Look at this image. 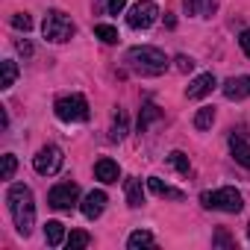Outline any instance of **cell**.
I'll use <instances>...</instances> for the list:
<instances>
[{
  "label": "cell",
  "mask_w": 250,
  "mask_h": 250,
  "mask_svg": "<svg viewBox=\"0 0 250 250\" xmlns=\"http://www.w3.org/2000/svg\"><path fill=\"white\" fill-rule=\"evenodd\" d=\"M6 206H9V215H12V221H15L18 235L27 238V235L33 232V227H36V200H33L30 186H24V183L9 186V191H6Z\"/></svg>",
  "instance_id": "obj_1"
},
{
  "label": "cell",
  "mask_w": 250,
  "mask_h": 250,
  "mask_svg": "<svg viewBox=\"0 0 250 250\" xmlns=\"http://www.w3.org/2000/svg\"><path fill=\"white\" fill-rule=\"evenodd\" d=\"M124 62H127L136 74H142V77H159L168 68V56L159 47H150V44L130 47L127 56H124Z\"/></svg>",
  "instance_id": "obj_2"
},
{
  "label": "cell",
  "mask_w": 250,
  "mask_h": 250,
  "mask_svg": "<svg viewBox=\"0 0 250 250\" xmlns=\"http://www.w3.org/2000/svg\"><path fill=\"white\" fill-rule=\"evenodd\" d=\"M200 203L206 209H218V212H227V215H238L244 209V197L232 186H224V188H215V191H203Z\"/></svg>",
  "instance_id": "obj_3"
},
{
  "label": "cell",
  "mask_w": 250,
  "mask_h": 250,
  "mask_svg": "<svg viewBox=\"0 0 250 250\" xmlns=\"http://www.w3.org/2000/svg\"><path fill=\"white\" fill-rule=\"evenodd\" d=\"M74 33H77L74 21H71L65 12H59V9H50V12L44 15V21H42V36H44L47 42H53V44L71 42Z\"/></svg>",
  "instance_id": "obj_4"
},
{
  "label": "cell",
  "mask_w": 250,
  "mask_h": 250,
  "mask_svg": "<svg viewBox=\"0 0 250 250\" xmlns=\"http://www.w3.org/2000/svg\"><path fill=\"white\" fill-rule=\"evenodd\" d=\"M53 112L65 124H85L88 121V100L83 94H65L53 103Z\"/></svg>",
  "instance_id": "obj_5"
},
{
  "label": "cell",
  "mask_w": 250,
  "mask_h": 250,
  "mask_svg": "<svg viewBox=\"0 0 250 250\" xmlns=\"http://www.w3.org/2000/svg\"><path fill=\"white\" fill-rule=\"evenodd\" d=\"M62 165H65V153H62L56 145H44V147L33 156V168H36V174H42V177L59 174Z\"/></svg>",
  "instance_id": "obj_6"
},
{
  "label": "cell",
  "mask_w": 250,
  "mask_h": 250,
  "mask_svg": "<svg viewBox=\"0 0 250 250\" xmlns=\"http://www.w3.org/2000/svg\"><path fill=\"white\" fill-rule=\"evenodd\" d=\"M156 18H159V6L153 0H139V3H133L130 12H127V24L133 30H150L156 24Z\"/></svg>",
  "instance_id": "obj_7"
},
{
  "label": "cell",
  "mask_w": 250,
  "mask_h": 250,
  "mask_svg": "<svg viewBox=\"0 0 250 250\" xmlns=\"http://www.w3.org/2000/svg\"><path fill=\"white\" fill-rule=\"evenodd\" d=\"M77 200H80V186L77 183H59L47 194V203L53 209H59V212H71L77 206Z\"/></svg>",
  "instance_id": "obj_8"
},
{
  "label": "cell",
  "mask_w": 250,
  "mask_h": 250,
  "mask_svg": "<svg viewBox=\"0 0 250 250\" xmlns=\"http://www.w3.org/2000/svg\"><path fill=\"white\" fill-rule=\"evenodd\" d=\"M106 203H109V197H106V191H100V188H91L85 197H83V203H80V212L88 218V221H97L100 215H103V209H106Z\"/></svg>",
  "instance_id": "obj_9"
},
{
  "label": "cell",
  "mask_w": 250,
  "mask_h": 250,
  "mask_svg": "<svg viewBox=\"0 0 250 250\" xmlns=\"http://www.w3.org/2000/svg\"><path fill=\"white\" fill-rule=\"evenodd\" d=\"M215 85H218L215 74H197V77L186 85V97H188V100H203L206 94H212Z\"/></svg>",
  "instance_id": "obj_10"
},
{
  "label": "cell",
  "mask_w": 250,
  "mask_h": 250,
  "mask_svg": "<svg viewBox=\"0 0 250 250\" xmlns=\"http://www.w3.org/2000/svg\"><path fill=\"white\" fill-rule=\"evenodd\" d=\"M221 91H224L227 100H244V97H250V77H247V74L229 77V80L221 85Z\"/></svg>",
  "instance_id": "obj_11"
},
{
  "label": "cell",
  "mask_w": 250,
  "mask_h": 250,
  "mask_svg": "<svg viewBox=\"0 0 250 250\" xmlns=\"http://www.w3.org/2000/svg\"><path fill=\"white\" fill-rule=\"evenodd\" d=\"M94 177H97L100 183H118L121 168H118V162H115V159L103 156V159H97V162H94Z\"/></svg>",
  "instance_id": "obj_12"
},
{
  "label": "cell",
  "mask_w": 250,
  "mask_h": 250,
  "mask_svg": "<svg viewBox=\"0 0 250 250\" xmlns=\"http://www.w3.org/2000/svg\"><path fill=\"white\" fill-rule=\"evenodd\" d=\"M227 145H229V153H232V159H235V162H238L241 168H250V142L232 133Z\"/></svg>",
  "instance_id": "obj_13"
},
{
  "label": "cell",
  "mask_w": 250,
  "mask_h": 250,
  "mask_svg": "<svg viewBox=\"0 0 250 250\" xmlns=\"http://www.w3.org/2000/svg\"><path fill=\"white\" fill-rule=\"evenodd\" d=\"M124 194H127V203L133 209H139L145 203V188H142V180L139 177H127L124 180Z\"/></svg>",
  "instance_id": "obj_14"
},
{
  "label": "cell",
  "mask_w": 250,
  "mask_h": 250,
  "mask_svg": "<svg viewBox=\"0 0 250 250\" xmlns=\"http://www.w3.org/2000/svg\"><path fill=\"white\" fill-rule=\"evenodd\" d=\"M65 224L62 221H47L44 224V241L50 244V247H59V244H65Z\"/></svg>",
  "instance_id": "obj_15"
},
{
  "label": "cell",
  "mask_w": 250,
  "mask_h": 250,
  "mask_svg": "<svg viewBox=\"0 0 250 250\" xmlns=\"http://www.w3.org/2000/svg\"><path fill=\"white\" fill-rule=\"evenodd\" d=\"M159 118H162V109H159L156 103H150V100H147V103L142 106V112H139V133H145L150 124H153V121H159Z\"/></svg>",
  "instance_id": "obj_16"
},
{
  "label": "cell",
  "mask_w": 250,
  "mask_h": 250,
  "mask_svg": "<svg viewBox=\"0 0 250 250\" xmlns=\"http://www.w3.org/2000/svg\"><path fill=\"white\" fill-rule=\"evenodd\" d=\"M147 186H150V191H153L156 197H171V200H180V197H183V191H180V188H174V186L162 183L159 177H150V180H147Z\"/></svg>",
  "instance_id": "obj_17"
},
{
  "label": "cell",
  "mask_w": 250,
  "mask_h": 250,
  "mask_svg": "<svg viewBox=\"0 0 250 250\" xmlns=\"http://www.w3.org/2000/svg\"><path fill=\"white\" fill-rule=\"evenodd\" d=\"M127 247H130V250L156 247V238H153V232H147V229H136V232H130V238H127Z\"/></svg>",
  "instance_id": "obj_18"
},
{
  "label": "cell",
  "mask_w": 250,
  "mask_h": 250,
  "mask_svg": "<svg viewBox=\"0 0 250 250\" xmlns=\"http://www.w3.org/2000/svg\"><path fill=\"white\" fill-rule=\"evenodd\" d=\"M124 136H127V115H124V109H118V112L112 115L109 139H112V142H124Z\"/></svg>",
  "instance_id": "obj_19"
},
{
  "label": "cell",
  "mask_w": 250,
  "mask_h": 250,
  "mask_svg": "<svg viewBox=\"0 0 250 250\" xmlns=\"http://www.w3.org/2000/svg\"><path fill=\"white\" fill-rule=\"evenodd\" d=\"M0 68H3V77H0V88H12L15 85V80H18V62L15 59H3L0 62Z\"/></svg>",
  "instance_id": "obj_20"
},
{
  "label": "cell",
  "mask_w": 250,
  "mask_h": 250,
  "mask_svg": "<svg viewBox=\"0 0 250 250\" xmlns=\"http://www.w3.org/2000/svg\"><path fill=\"white\" fill-rule=\"evenodd\" d=\"M188 15H197V18H209L212 9H215V0H183Z\"/></svg>",
  "instance_id": "obj_21"
},
{
  "label": "cell",
  "mask_w": 250,
  "mask_h": 250,
  "mask_svg": "<svg viewBox=\"0 0 250 250\" xmlns=\"http://www.w3.org/2000/svg\"><path fill=\"white\" fill-rule=\"evenodd\" d=\"M168 165H171L177 174H186V177L191 174V162H188V156H186L183 150H171V153H168Z\"/></svg>",
  "instance_id": "obj_22"
},
{
  "label": "cell",
  "mask_w": 250,
  "mask_h": 250,
  "mask_svg": "<svg viewBox=\"0 0 250 250\" xmlns=\"http://www.w3.org/2000/svg\"><path fill=\"white\" fill-rule=\"evenodd\" d=\"M215 124V106H200L197 115H194V127L197 130H209Z\"/></svg>",
  "instance_id": "obj_23"
},
{
  "label": "cell",
  "mask_w": 250,
  "mask_h": 250,
  "mask_svg": "<svg viewBox=\"0 0 250 250\" xmlns=\"http://www.w3.org/2000/svg\"><path fill=\"white\" fill-rule=\"evenodd\" d=\"M65 244H68V250H83V247L91 244V235L83 232V229H71V235L65 238Z\"/></svg>",
  "instance_id": "obj_24"
},
{
  "label": "cell",
  "mask_w": 250,
  "mask_h": 250,
  "mask_svg": "<svg viewBox=\"0 0 250 250\" xmlns=\"http://www.w3.org/2000/svg\"><path fill=\"white\" fill-rule=\"evenodd\" d=\"M94 36L103 42V44H115L121 36H118V30L112 27V24H94Z\"/></svg>",
  "instance_id": "obj_25"
},
{
  "label": "cell",
  "mask_w": 250,
  "mask_h": 250,
  "mask_svg": "<svg viewBox=\"0 0 250 250\" xmlns=\"http://www.w3.org/2000/svg\"><path fill=\"white\" fill-rule=\"evenodd\" d=\"M18 171V159L15 153H3V168H0V180H12Z\"/></svg>",
  "instance_id": "obj_26"
},
{
  "label": "cell",
  "mask_w": 250,
  "mask_h": 250,
  "mask_svg": "<svg viewBox=\"0 0 250 250\" xmlns=\"http://www.w3.org/2000/svg\"><path fill=\"white\" fill-rule=\"evenodd\" d=\"M12 27H15V30L30 33V30H33V18H30L27 12H18V15H12Z\"/></svg>",
  "instance_id": "obj_27"
},
{
  "label": "cell",
  "mask_w": 250,
  "mask_h": 250,
  "mask_svg": "<svg viewBox=\"0 0 250 250\" xmlns=\"http://www.w3.org/2000/svg\"><path fill=\"white\" fill-rule=\"evenodd\" d=\"M174 62H177V71H180V74H188V71H194V59H191V56H177Z\"/></svg>",
  "instance_id": "obj_28"
},
{
  "label": "cell",
  "mask_w": 250,
  "mask_h": 250,
  "mask_svg": "<svg viewBox=\"0 0 250 250\" xmlns=\"http://www.w3.org/2000/svg\"><path fill=\"white\" fill-rule=\"evenodd\" d=\"M106 9H109V15H121L124 9H127V0H109Z\"/></svg>",
  "instance_id": "obj_29"
},
{
  "label": "cell",
  "mask_w": 250,
  "mask_h": 250,
  "mask_svg": "<svg viewBox=\"0 0 250 250\" xmlns=\"http://www.w3.org/2000/svg\"><path fill=\"white\" fill-rule=\"evenodd\" d=\"M15 47H18V53H21L24 59H30V56H33V44H30L27 39H18V42H15Z\"/></svg>",
  "instance_id": "obj_30"
},
{
  "label": "cell",
  "mask_w": 250,
  "mask_h": 250,
  "mask_svg": "<svg viewBox=\"0 0 250 250\" xmlns=\"http://www.w3.org/2000/svg\"><path fill=\"white\" fill-rule=\"evenodd\" d=\"M238 47H241L244 56L250 59V30H241V36H238Z\"/></svg>",
  "instance_id": "obj_31"
},
{
  "label": "cell",
  "mask_w": 250,
  "mask_h": 250,
  "mask_svg": "<svg viewBox=\"0 0 250 250\" xmlns=\"http://www.w3.org/2000/svg\"><path fill=\"white\" fill-rule=\"evenodd\" d=\"M215 244H221V247H232L235 241H232V238H229L224 229H218V232H215Z\"/></svg>",
  "instance_id": "obj_32"
},
{
  "label": "cell",
  "mask_w": 250,
  "mask_h": 250,
  "mask_svg": "<svg viewBox=\"0 0 250 250\" xmlns=\"http://www.w3.org/2000/svg\"><path fill=\"white\" fill-rule=\"evenodd\" d=\"M0 124H3V130L9 127V115H6V109H3V112H0Z\"/></svg>",
  "instance_id": "obj_33"
}]
</instances>
